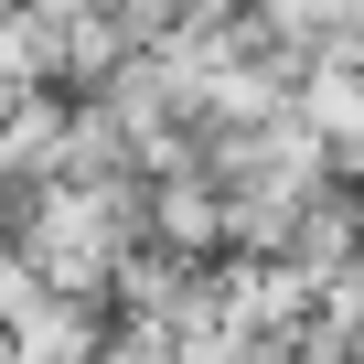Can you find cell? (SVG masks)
<instances>
[{"mask_svg": "<svg viewBox=\"0 0 364 364\" xmlns=\"http://www.w3.org/2000/svg\"><path fill=\"white\" fill-rule=\"evenodd\" d=\"M129 215H139L129 182H33L22 215H11V247L33 257V279L54 300H97V289H118V268L139 247Z\"/></svg>", "mask_w": 364, "mask_h": 364, "instance_id": "1", "label": "cell"}]
</instances>
